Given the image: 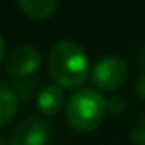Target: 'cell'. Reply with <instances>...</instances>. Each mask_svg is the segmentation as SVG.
Segmentation results:
<instances>
[{"mask_svg": "<svg viewBox=\"0 0 145 145\" xmlns=\"http://www.w3.org/2000/svg\"><path fill=\"white\" fill-rule=\"evenodd\" d=\"M48 68L57 86L77 88L88 77V55L75 40H61L50 52Z\"/></svg>", "mask_w": 145, "mask_h": 145, "instance_id": "cell-1", "label": "cell"}, {"mask_svg": "<svg viewBox=\"0 0 145 145\" xmlns=\"http://www.w3.org/2000/svg\"><path fill=\"white\" fill-rule=\"evenodd\" d=\"M106 101L96 90H77L66 103L68 125L79 134L94 132L103 123Z\"/></svg>", "mask_w": 145, "mask_h": 145, "instance_id": "cell-2", "label": "cell"}, {"mask_svg": "<svg viewBox=\"0 0 145 145\" xmlns=\"http://www.w3.org/2000/svg\"><path fill=\"white\" fill-rule=\"evenodd\" d=\"M129 66L121 57L108 55L92 68V83L101 90H116L127 79Z\"/></svg>", "mask_w": 145, "mask_h": 145, "instance_id": "cell-3", "label": "cell"}, {"mask_svg": "<svg viewBox=\"0 0 145 145\" xmlns=\"http://www.w3.org/2000/svg\"><path fill=\"white\" fill-rule=\"evenodd\" d=\"M52 140V125L44 118L31 116L24 120L11 136V145H48Z\"/></svg>", "mask_w": 145, "mask_h": 145, "instance_id": "cell-4", "label": "cell"}, {"mask_svg": "<svg viewBox=\"0 0 145 145\" xmlns=\"http://www.w3.org/2000/svg\"><path fill=\"white\" fill-rule=\"evenodd\" d=\"M40 57L39 50L35 46H28V44H22V46L15 48L11 52L9 59L6 63L7 74L13 75L15 79H24V77H31L40 66Z\"/></svg>", "mask_w": 145, "mask_h": 145, "instance_id": "cell-5", "label": "cell"}, {"mask_svg": "<svg viewBox=\"0 0 145 145\" xmlns=\"http://www.w3.org/2000/svg\"><path fill=\"white\" fill-rule=\"evenodd\" d=\"M64 105V94L61 86H46L37 96V106L44 116H55Z\"/></svg>", "mask_w": 145, "mask_h": 145, "instance_id": "cell-6", "label": "cell"}, {"mask_svg": "<svg viewBox=\"0 0 145 145\" xmlns=\"http://www.w3.org/2000/svg\"><path fill=\"white\" fill-rule=\"evenodd\" d=\"M22 13L33 20H46L57 9L59 0H17Z\"/></svg>", "mask_w": 145, "mask_h": 145, "instance_id": "cell-7", "label": "cell"}, {"mask_svg": "<svg viewBox=\"0 0 145 145\" xmlns=\"http://www.w3.org/2000/svg\"><path fill=\"white\" fill-rule=\"evenodd\" d=\"M18 110V99L11 88L0 85V127L7 125Z\"/></svg>", "mask_w": 145, "mask_h": 145, "instance_id": "cell-8", "label": "cell"}, {"mask_svg": "<svg viewBox=\"0 0 145 145\" xmlns=\"http://www.w3.org/2000/svg\"><path fill=\"white\" fill-rule=\"evenodd\" d=\"M131 138L136 145H145V116L134 121L131 129Z\"/></svg>", "mask_w": 145, "mask_h": 145, "instance_id": "cell-9", "label": "cell"}, {"mask_svg": "<svg viewBox=\"0 0 145 145\" xmlns=\"http://www.w3.org/2000/svg\"><path fill=\"white\" fill-rule=\"evenodd\" d=\"M136 94H138L140 97L145 99V72L142 75H140V79L136 81Z\"/></svg>", "mask_w": 145, "mask_h": 145, "instance_id": "cell-10", "label": "cell"}, {"mask_svg": "<svg viewBox=\"0 0 145 145\" xmlns=\"http://www.w3.org/2000/svg\"><path fill=\"white\" fill-rule=\"evenodd\" d=\"M138 61H140V64L145 68V46L140 50V55H138Z\"/></svg>", "mask_w": 145, "mask_h": 145, "instance_id": "cell-11", "label": "cell"}, {"mask_svg": "<svg viewBox=\"0 0 145 145\" xmlns=\"http://www.w3.org/2000/svg\"><path fill=\"white\" fill-rule=\"evenodd\" d=\"M4 52H6V44H4V37L0 35V61L4 59Z\"/></svg>", "mask_w": 145, "mask_h": 145, "instance_id": "cell-12", "label": "cell"}, {"mask_svg": "<svg viewBox=\"0 0 145 145\" xmlns=\"http://www.w3.org/2000/svg\"><path fill=\"white\" fill-rule=\"evenodd\" d=\"M0 145H4V142H2V140H0Z\"/></svg>", "mask_w": 145, "mask_h": 145, "instance_id": "cell-13", "label": "cell"}]
</instances>
